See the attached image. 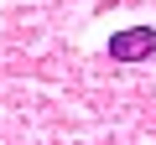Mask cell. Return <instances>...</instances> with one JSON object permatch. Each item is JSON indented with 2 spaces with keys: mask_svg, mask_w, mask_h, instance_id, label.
<instances>
[{
  "mask_svg": "<svg viewBox=\"0 0 156 145\" xmlns=\"http://www.w3.org/2000/svg\"><path fill=\"white\" fill-rule=\"evenodd\" d=\"M151 52H156V31L151 26H125V31L109 36V62H125L130 67V62H146Z\"/></svg>",
  "mask_w": 156,
  "mask_h": 145,
  "instance_id": "1",
  "label": "cell"
}]
</instances>
